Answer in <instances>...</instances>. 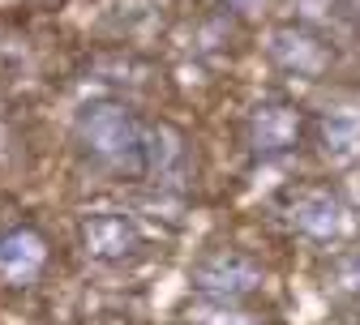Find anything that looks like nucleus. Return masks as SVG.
Wrapping results in <instances>:
<instances>
[{
	"instance_id": "1",
	"label": "nucleus",
	"mask_w": 360,
	"mask_h": 325,
	"mask_svg": "<svg viewBox=\"0 0 360 325\" xmlns=\"http://www.w3.org/2000/svg\"><path fill=\"white\" fill-rule=\"evenodd\" d=\"M77 146L116 175H146V124L116 99H95L77 116Z\"/></svg>"
},
{
	"instance_id": "2",
	"label": "nucleus",
	"mask_w": 360,
	"mask_h": 325,
	"mask_svg": "<svg viewBox=\"0 0 360 325\" xmlns=\"http://www.w3.org/2000/svg\"><path fill=\"white\" fill-rule=\"evenodd\" d=\"M279 214L292 231H300L304 240H318V244L343 240L347 227H352L343 197L330 193L326 184H292L279 197Z\"/></svg>"
},
{
	"instance_id": "3",
	"label": "nucleus",
	"mask_w": 360,
	"mask_h": 325,
	"mask_svg": "<svg viewBox=\"0 0 360 325\" xmlns=\"http://www.w3.org/2000/svg\"><path fill=\"white\" fill-rule=\"evenodd\" d=\"M189 283L206 300L236 304V300H245V296H253L262 287V265L240 248H214L189 270Z\"/></svg>"
},
{
	"instance_id": "4",
	"label": "nucleus",
	"mask_w": 360,
	"mask_h": 325,
	"mask_svg": "<svg viewBox=\"0 0 360 325\" xmlns=\"http://www.w3.org/2000/svg\"><path fill=\"white\" fill-rule=\"evenodd\" d=\"M309 133V120L296 103H283V99H270V103H257L245 120V142L253 154L262 159H279V154H292L300 150Z\"/></svg>"
},
{
	"instance_id": "5",
	"label": "nucleus",
	"mask_w": 360,
	"mask_h": 325,
	"mask_svg": "<svg viewBox=\"0 0 360 325\" xmlns=\"http://www.w3.org/2000/svg\"><path fill=\"white\" fill-rule=\"evenodd\" d=\"M77 236H82V253L90 261H99V265H120V261H129V257L142 253V231H138V223H133L129 214H120V210L86 214L82 227H77Z\"/></svg>"
},
{
	"instance_id": "6",
	"label": "nucleus",
	"mask_w": 360,
	"mask_h": 325,
	"mask_svg": "<svg viewBox=\"0 0 360 325\" xmlns=\"http://www.w3.org/2000/svg\"><path fill=\"white\" fill-rule=\"evenodd\" d=\"M270 60H275L283 73H296V77H309L318 81L330 73L335 65V48L313 34L309 26H279L275 34H270Z\"/></svg>"
},
{
	"instance_id": "7",
	"label": "nucleus",
	"mask_w": 360,
	"mask_h": 325,
	"mask_svg": "<svg viewBox=\"0 0 360 325\" xmlns=\"http://www.w3.org/2000/svg\"><path fill=\"white\" fill-rule=\"evenodd\" d=\"M48 265V240L34 227H13L0 231V283L5 287H26Z\"/></svg>"
},
{
	"instance_id": "8",
	"label": "nucleus",
	"mask_w": 360,
	"mask_h": 325,
	"mask_svg": "<svg viewBox=\"0 0 360 325\" xmlns=\"http://www.w3.org/2000/svg\"><path fill=\"white\" fill-rule=\"evenodd\" d=\"M189 171V142L172 124H150L146 128V175L155 184H176Z\"/></svg>"
},
{
	"instance_id": "9",
	"label": "nucleus",
	"mask_w": 360,
	"mask_h": 325,
	"mask_svg": "<svg viewBox=\"0 0 360 325\" xmlns=\"http://www.w3.org/2000/svg\"><path fill=\"white\" fill-rule=\"evenodd\" d=\"M318 142L335 163H347L352 154H360V112L356 107L326 112L322 124H318Z\"/></svg>"
},
{
	"instance_id": "10",
	"label": "nucleus",
	"mask_w": 360,
	"mask_h": 325,
	"mask_svg": "<svg viewBox=\"0 0 360 325\" xmlns=\"http://www.w3.org/2000/svg\"><path fill=\"white\" fill-rule=\"evenodd\" d=\"M167 9H172V0H120L116 18L129 34H155V30H163Z\"/></svg>"
},
{
	"instance_id": "11",
	"label": "nucleus",
	"mask_w": 360,
	"mask_h": 325,
	"mask_svg": "<svg viewBox=\"0 0 360 325\" xmlns=\"http://www.w3.org/2000/svg\"><path fill=\"white\" fill-rule=\"evenodd\" d=\"M330 291L360 308V253H343L330 265Z\"/></svg>"
},
{
	"instance_id": "12",
	"label": "nucleus",
	"mask_w": 360,
	"mask_h": 325,
	"mask_svg": "<svg viewBox=\"0 0 360 325\" xmlns=\"http://www.w3.org/2000/svg\"><path fill=\"white\" fill-rule=\"evenodd\" d=\"M198 325H257L249 312H236V308H228L223 300H214V308H202L198 312Z\"/></svg>"
}]
</instances>
